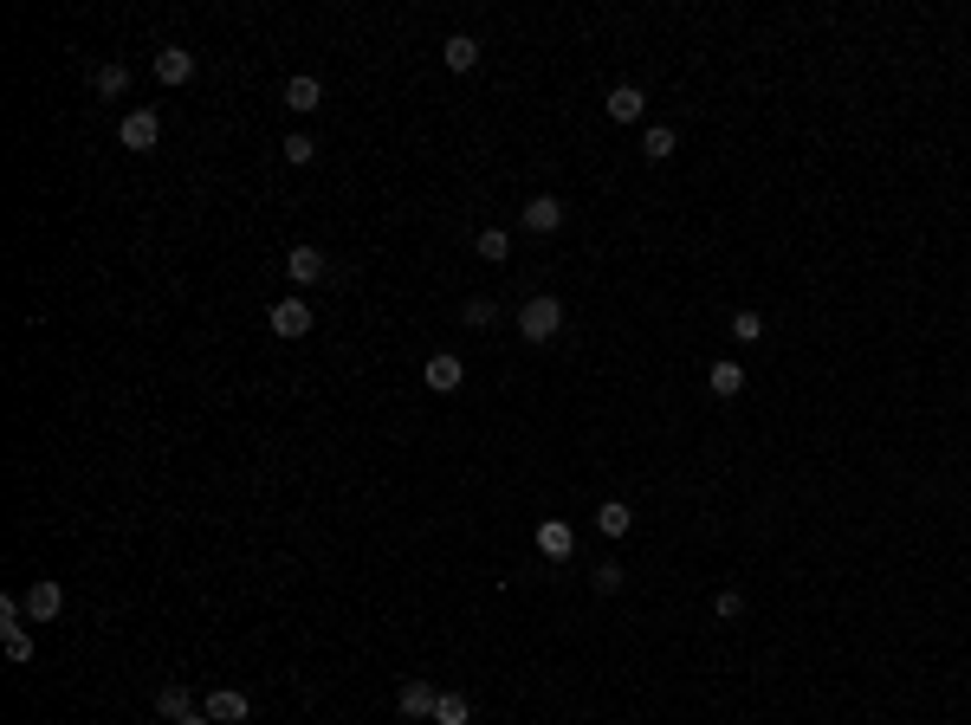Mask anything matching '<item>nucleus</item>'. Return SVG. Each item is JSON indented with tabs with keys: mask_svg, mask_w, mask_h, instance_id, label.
I'll list each match as a JSON object with an SVG mask.
<instances>
[{
	"mask_svg": "<svg viewBox=\"0 0 971 725\" xmlns=\"http://www.w3.org/2000/svg\"><path fill=\"white\" fill-rule=\"evenodd\" d=\"M641 156H648V162H667V156H674V130H667V123H654V130L641 136Z\"/></svg>",
	"mask_w": 971,
	"mask_h": 725,
	"instance_id": "obj_23",
	"label": "nucleus"
},
{
	"mask_svg": "<svg viewBox=\"0 0 971 725\" xmlns=\"http://www.w3.org/2000/svg\"><path fill=\"white\" fill-rule=\"evenodd\" d=\"M434 700H441V687L434 680H402V719H434Z\"/></svg>",
	"mask_w": 971,
	"mask_h": 725,
	"instance_id": "obj_9",
	"label": "nucleus"
},
{
	"mask_svg": "<svg viewBox=\"0 0 971 725\" xmlns=\"http://www.w3.org/2000/svg\"><path fill=\"white\" fill-rule=\"evenodd\" d=\"M441 59H447V72H473V65H480V39H473V33H454L441 46Z\"/></svg>",
	"mask_w": 971,
	"mask_h": 725,
	"instance_id": "obj_14",
	"label": "nucleus"
},
{
	"mask_svg": "<svg viewBox=\"0 0 971 725\" xmlns=\"http://www.w3.org/2000/svg\"><path fill=\"white\" fill-rule=\"evenodd\" d=\"M0 648H7V661H33V635H26V622H0Z\"/></svg>",
	"mask_w": 971,
	"mask_h": 725,
	"instance_id": "obj_17",
	"label": "nucleus"
},
{
	"mask_svg": "<svg viewBox=\"0 0 971 725\" xmlns=\"http://www.w3.org/2000/svg\"><path fill=\"white\" fill-rule=\"evenodd\" d=\"M279 156L292 162V169H305V162H318V143H311L305 130H292V136H285V149H279Z\"/></svg>",
	"mask_w": 971,
	"mask_h": 725,
	"instance_id": "obj_24",
	"label": "nucleus"
},
{
	"mask_svg": "<svg viewBox=\"0 0 971 725\" xmlns=\"http://www.w3.org/2000/svg\"><path fill=\"white\" fill-rule=\"evenodd\" d=\"M201 713H208L214 725H240L246 713H253V700H246L240 687H214V693H208V706H201Z\"/></svg>",
	"mask_w": 971,
	"mask_h": 725,
	"instance_id": "obj_5",
	"label": "nucleus"
},
{
	"mask_svg": "<svg viewBox=\"0 0 971 725\" xmlns=\"http://www.w3.org/2000/svg\"><path fill=\"white\" fill-rule=\"evenodd\" d=\"M156 78H162V85H188V78H195V52H188V46H162L156 52Z\"/></svg>",
	"mask_w": 971,
	"mask_h": 725,
	"instance_id": "obj_11",
	"label": "nucleus"
},
{
	"mask_svg": "<svg viewBox=\"0 0 971 725\" xmlns=\"http://www.w3.org/2000/svg\"><path fill=\"white\" fill-rule=\"evenodd\" d=\"M473 719V706L460 700V693H441V700H434V725H467Z\"/></svg>",
	"mask_w": 971,
	"mask_h": 725,
	"instance_id": "obj_22",
	"label": "nucleus"
},
{
	"mask_svg": "<svg viewBox=\"0 0 971 725\" xmlns=\"http://www.w3.org/2000/svg\"><path fill=\"white\" fill-rule=\"evenodd\" d=\"M538 551L551 557V564H564V557L577 551V531H570L564 518H544V525H538Z\"/></svg>",
	"mask_w": 971,
	"mask_h": 725,
	"instance_id": "obj_10",
	"label": "nucleus"
},
{
	"mask_svg": "<svg viewBox=\"0 0 971 725\" xmlns=\"http://www.w3.org/2000/svg\"><path fill=\"white\" fill-rule=\"evenodd\" d=\"M59 609H65V590L52 577H39L33 590H26V622H59Z\"/></svg>",
	"mask_w": 971,
	"mask_h": 725,
	"instance_id": "obj_6",
	"label": "nucleus"
},
{
	"mask_svg": "<svg viewBox=\"0 0 971 725\" xmlns=\"http://www.w3.org/2000/svg\"><path fill=\"white\" fill-rule=\"evenodd\" d=\"M460 324H473V331H492V324H499V305H492V298H467V305H460Z\"/></svg>",
	"mask_w": 971,
	"mask_h": 725,
	"instance_id": "obj_21",
	"label": "nucleus"
},
{
	"mask_svg": "<svg viewBox=\"0 0 971 725\" xmlns=\"http://www.w3.org/2000/svg\"><path fill=\"white\" fill-rule=\"evenodd\" d=\"M175 725H214L208 713H188V719H175Z\"/></svg>",
	"mask_w": 971,
	"mask_h": 725,
	"instance_id": "obj_28",
	"label": "nucleus"
},
{
	"mask_svg": "<svg viewBox=\"0 0 971 725\" xmlns=\"http://www.w3.org/2000/svg\"><path fill=\"white\" fill-rule=\"evenodd\" d=\"M518 221H525L531 234H557V227H564V201H557V195H531Z\"/></svg>",
	"mask_w": 971,
	"mask_h": 725,
	"instance_id": "obj_8",
	"label": "nucleus"
},
{
	"mask_svg": "<svg viewBox=\"0 0 971 725\" xmlns=\"http://www.w3.org/2000/svg\"><path fill=\"white\" fill-rule=\"evenodd\" d=\"M732 337H738V344H758V337H764V318H758V311H738V318H732Z\"/></svg>",
	"mask_w": 971,
	"mask_h": 725,
	"instance_id": "obj_25",
	"label": "nucleus"
},
{
	"mask_svg": "<svg viewBox=\"0 0 971 725\" xmlns=\"http://www.w3.org/2000/svg\"><path fill=\"white\" fill-rule=\"evenodd\" d=\"M117 143L130 149V156H149V149L162 143V117L149 111V104H143V111H130V117L117 123Z\"/></svg>",
	"mask_w": 971,
	"mask_h": 725,
	"instance_id": "obj_2",
	"label": "nucleus"
},
{
	"mask_svg": "<svg viewBox=\"0 0 971 725\" xmlns=\"http://www.w3.org/2000/svg\"><path fill=\"white\" fill-rule=\"evenodd\" d=\"M518 331H525V344H551V337L564 331V305H557L551 292L525 298V305H518Z\"/></svg>",
	"mask_w": 971,
	"mask_h": 725,
	"instance_id": "obj_1",
	"label": "nucleus"
},
{
	"mask_svg": "<svg viewBox=\"0 0 971 725\" xmlns=\"http://www.w3.org/2000/svg\"><path fill=\"white\" fill-rule=\"evenodd\" d=\"M156 713H162V719H188V713H195V693H188L182 680H169V687L156 693Z\"/></svg>",
	"mask_w": 971,
	"mask_h": 725,
	"instance_id": "obj_15",
	"label": "nucleus"
},
{
	"mask_svg": "<svg viewBox=\"0 0 971 725\" xmlns=\"http://www.w3.org/2000/svg\"><path fill=\"white\" fill-rule=\"evenodd\" d=\"M421 376H428V389H434V395H454L460 382H467V363H460L454 350H441V357H428V369H421Z\"/></svg>",
	"mask_w": 971,
	"mask_h": 725,
	"instance_id": "obj_7",
	"label": "nucleus"
},
{
	"mask_svg": "<svg viewBox=\"0 0 971 725\" xmlns=\"http://www.w3.org/2000/svg\"><path fill=\"white\" fill-rule=\"evenodd\" d=\"M285 104H292L298 117H305V111H318V104H324V85H318L311 72H292V78H285Z\"/></svg>",
	"mask_w": 971,
	"mask_h": 725,
	"instance_id": "obj_12",
	"label": "nucleus"
},
{
	"mask_svg": "<svg viewBox=\"0 0 971 725\" xmlns=\"http://www.w3.org/2000/svg\"><path fill=\"white\" fill-rule=\"evenodd\" d=\"M641 111H648V98H641L635 85H615V91H609V117H615V123H635Z\"/></svg>",
	"mask_w": 971,
	"mask_h": 725,
	"instance_id": "obj_16",
	"label": "nucleus"
},
{
	"mask_svg": "<svg viewBox=\"0 0 971 725\" xmlns=\"http://www.w3.org/2000/svg\"><path fill=\"white\" fill-rule=\"evenodd\" d=\"M285 279H292L298 292H305V285H324L331 279V259H324L318 246H292V253H285Z\"/></svg>",
	"mask_w": 971,
	"mask_h": 725,
	"instance_id": "obj_4",
	"label": "nucleus"
},
{
	"mask_svg": "<svg viewBox=\"0 0 971 725\" xmlns=\"http://www.w3.org/2000/svg\"><path fill=\"white\" fill-rule=\"evenodd\" d=\"M590 583H596V596H615V590H622V570L603 564V570H590Z\"/></svg>",
	"mask_w": 971,
	"mask_h": 725,
	"instance_id": "obj_27",
	"label": "nucleus"
},
{
	"mask_svg": "<svg viewBox=\"0 0 971 725\" xmlns=\"http://www.w3.org/2000/svg\"><path fill=\"white\" fill-rule=\"evenodd\" d=\"M266 324H272V337H305V331H311V324H318V311H311V305H305V298H298V292H292V298H279V305H272V311H266Z\"/></svg>",
	"mask_w": 971,
	"mask_h": 725,
	"instance_id": "obj_3",
	"label": "nucleus"
},
{
	"mask_svg": "<svg viewBox=\"0 0 971 725\" xmlns=\"http://www.w3.org/2000/svg\"><path fill=\"white\" fill-rule=\"evenodd\" d=\"M408 725H434V719H408Z\"/></svg>",
	"mask_w": 971,
	"mask_h": 725,
	"instance_id": "obj_29",
	"label": "nucleus"
},
{
	"mask_svg": "<svg viewBox=\"0 0 971 725\" xmlns=\"http://www.w3.org/2000/svg\"><path fill=\"white\" fill-rule=\"evenodd\" d=\"M596 531H603V538H628V531H635V512H628L622 499H603L596 505Z\"/></svg>",
	"mask_w": 971,
	"mask_h": 725,
	"instance_id": "obj_13",
	"label": "nucleus"
},
{
	"mask_svg": "<svg viewBox=\"0 0 971 725\" xmlns=\"http://www.w3.org/2000/svg\"><path fill=\"white\" fill-rule=\"evenodd\" d=\"M91 85H98V98H123V91H130V65H98Z\"/></svg>",
	"mask_w": 971,
	"mask_h": 725,
	"instance_id": "obj_18",
	"label": "nucleus"
},
{
	"mask_svg": "<svg viewBox=\"0 0 971 725\" xmlns=\"http://www.w3.org/2000/svg\"><path fill=\"white\" fill-rule=\"evenodd\" d=\"M713 615H719V622H738V615H745V596H738V590H719Z\"/></svg>",
	"mask_w": 971,
	"mask_h": 725,
	"instance_id": "obj_26",
	"label": "nucleus"
},
{
	"mask_svg": "<svg viewBox=\"0 0 971 725\" xmlns=\"http://www.w3.org/2000/svg\"><path fill=\"white\" fill-rule=\"evenodd\" d=\"M706 382H713L719 402H732V395L745 389V369H738V363H713V376H706Z\"/></svg>",
	"mask_w": 971,
	"mask_h": 725,
	"instance_id": "obj_19",
	"label": "nucleus"
},
{
	"mask_svg": "<svg viewBox=\"0 0 971 725\" xmlns=\"http://www.w3.org/2000/svg\"><path fill=\"white\" fill-rule=\"evenodd\" d=\"M473 246H480V259H492V266H505V259H512V234H505V227H486Z\"/></svg>",
	"mask_w": 971,
	"mask_h": 725,
	"instance_id": "obj_20",
	"label": "nucleus"
}]
</instances>
